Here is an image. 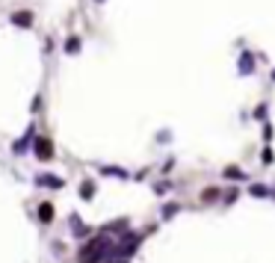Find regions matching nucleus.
I'll return each mask as SVG.
<instances>
[{
    "mask_svg": "<svg viewBox=\"0 0 275 263\" xmlns=\"http://www.w3.org/2000/svg\"><path fill=\"white\" fill-rule=\"evenodd\" d=\"M39 184H44V187H62L59 178H39Z\"/></svg>",
    "mask_w": 275,
    "mask_h": 263,
    "instance_id": "6e6552de",
    "label": "nucleus"
},
{
    "mask_svg": "<svg viewBox=\"0 0 275 263\" xmlns=\"http://www.w3.org/2000/svg\"><path fill=\"white\" fill-rule=\"evenodd\" d=\"M273 80H275V71H273Z\"/></svg>",
    "mask_w": 275,
    "mask_h": 263,
    "instance_id": "9b49d317",
    "label": "nucleus"
},
{
    "mask_svg": "<svg viewBox=\"0 0 275 263\" xmlns=\"http://www.w3.org/2000/svg\"><path fill=\"white\" fill-rule=\"evenodd\" d=\"M12 24H18V27H30V24H33V15H30V12H15V15H12Z\"/></svg>",
    "mask_w": 275,
    "mask_h": 263,
    "instance_id": "20e7f679",
    "label": "nucleus"
},
{
    "mask_svg": "<svg viewBox=\"0 0 275 263\" xmlns=\"http://www.w3.org/2000/svg\"><path fill=\"white\" fill-rule=\"evenodd\" d=\"M39 216H41V222H50V216H53V207H50V204H41V207H39Z\"/></svg>",
    "mask_w": 275,
    "mask_h": 263,
    "instance_id": "423d86ee",
    "label": "nucleus"
},
{
    "mask_svg": "<svg viewBox=\"0 0 275 263\" xmlns=\"http://www.w3.org/2000/svg\"><path fill=\"white\" fill-rule=\"evenodd\" d=\"M77 47H80V38H77V36H71V38L65 41V53H74Z\"/></svg>",
    "mask_w": 275,
    "mask_h": 263,
    "instance_id": "0eeeda50",
    "label": "nucleus"
},
{
    "mask_svg": "<svg viewBox=\"0 0 275 263\" xmlns=\"http://www.w3.org/2000/svg\"><path fill=\"white\" fill-rule=\"evenodd\" d=\"M216 195H219V192H216V189H204V201H213V198H216Z\"/></svg>",
    "mask_w": 275,
    "mask_h": 263,
    "instance_id": "9d476101",
    "label": "nucleus"
},
{
    "mask_svg": "<svg viewBox=\"0 0 275 263\" xmlns=\"http://www.w3.org/2000/svg\"><path fill=\"white\" fill-rule=\"evenodd\" d=\"M255 71V56L252 53H243L240 56V74H252Z\"/></svg>",
    "mask_w": 275,
    "mask_h": 263,
    "instance_id": "7ed1b4c3",
    "label": "nucleus"
},
{
    "mask_svg": "<svg viewBox=\"0 0 275 263\" xmlns=\"http://www.w3.org/2000/svg\"><path fill=\"white\" fill-rule=\"evenodd\" d=\"M225 178H231V181H243L246 175H243V172H240L237 166H228V169H225Z\"/></svg>",
    "mask_w": 275,
    "mask_h": 263,
    "instance_id": "39448f33",
    "label": "nucleus"
},
{
    "mask_svg": "<svg viewBox=\"0 0 275 263\" xmlns=\"http://www.w3.org/2000/svg\"><path fill=\"white\" fill-rule=\"evenodd\" d=\"M252 195H267V187H261V184H255V187H252Z\"/></svg>",
    "mask_w": 275,
    "mask_h": 263,
    "instance_id": "1a4fd4ad",
    "label": "nucleus"
},
{
    "mask_svg": "<svg viewBox=\"0 0 275 263\" xmlns=\"http://www.w3.org/2000/svg\"><path fill=\"white\" fill-rule=\"evenodd\" d=\"M36 157H39V160H50V157H53L50 139H36Z\"/></svg>",
    "mask_w": 275,
    "mask_h": 263,
    "instance_id": "f03ea898",
    "label": "nucleus"
},
{
    "mask_svg": "<svg viewBox=\"0 0 275 263\" xmlns=\"http://www.w3.org/2000/svg\"><path fill=\"white\" fill-rule=\"evenodd\" d=\"M107 246H110L107 240H92V243H89V246H86V249L80 252V261H83V263H95V261H101V255L107 252Z\"/></svg>",
    "mask_w": 275,
    "mask_h": 263,
    "instance_id": "f257e3e1",
    "label": "nucleus"
}]
</instances>
